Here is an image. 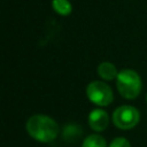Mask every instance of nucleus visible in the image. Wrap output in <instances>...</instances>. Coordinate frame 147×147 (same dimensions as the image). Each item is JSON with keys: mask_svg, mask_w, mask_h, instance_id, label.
Here are the masks:
<instances>
[{"mask_svg": "<svg viewBox=\"0 0 147 147\" xmlns=\"http://www.w3.org/2000/svg\"><path fill=\"white\" fill-rule=\"evenodd\" d=\"M26 132L29 136L39 142H52L59 134L57 123L47 115L37 114L31 116L25 124Z\"/></svg>", "mask_w": 147, "mask_h": 147, "instance_id": "1", "label": "nucleus"}, {"mask_svg": "<svg viewBox=\"0 0 147 147\" xmlns=\"http://www.w3.org/2000/svg\"><path fill=\"white\" fill-rule=\"evenodd\" d=\"M116 87L124 99H136L142 88L139 74L132 69H123L116 77Z\"/></svg>", "mask_w": 147, "mask_h": 147, "instance_id": "2", "label": "nucleus"}, {"mask_svg": "<svg viewBox=\"0 0 147 147\" xmlns=\"http://www.w3.org/2000/svg\"><path fill=\"white\" fill-rule=\"evenodd\" d=\"M86 95L92 103L100 107H107L114 100L111 87L101 80L91 82L86 87Z\"/></svg>", "mask_w": 147, "mask_h": 147, "instance_id": "3", "label": "nucleus"}, {"mask_svg": "<svg viewBox=\"0 0 147 147\" xmlns=\"http://www.w3.org/2000/svg\"><path fill=\"white\" fill-rule=\"evenodd\" d=\"M140 121L139 110L130 105H123L116 108L113 113V123L121 130L133 129Z\"/></svg>", "mask_w": 147, "mask_h": 147, "instance_id": "4", "label": "nucleus"}, {"mask_svg": "<svg viewBox=\"0 0 147 147\" xmlns=\"http://www.w3.org/2000/svg\"><path fill=\"white\" fill-rule=\"evenodd\" d=\"M87 121L92 130H94L95 132H102L107 129L109 124V115L106 110L101 108H95L88 114Z\"/></svg>", "mask_w": 147, "mask_h": 147, "instance_id": "5", "label": "nucleus"}, {"mask_svg": "<svg viewBox=\"0 0 147 147\" xmlns=\"http://www.w3.org/2000/svg\"><path fill=\"white\" fill-rule=\"evenodd\" d=\"M96 72L99 75V77L103 80H113V79H116L117 75H118V71H117V68L115 67L114 63L111 62H101L99 65H98V69H96Z\"/></svg>", "mask_w": 147, "mask_h": 147, "instance_id": "6", "label": "nucleus"}, {"mask_svg": "<svg viewBox=\"0 0 147 147\" xmlns=\"http://www.w3.org/2000/svg\"><path fill=\"white\" fill-rule=\"evenodd\" d=\"M82 147H108V146H107V142L102 136L94 133V134L87 136L84 139Z\"/></svg>", "mask_w": 147, "mask_h": 147, "instance_id": "7", "label": "nucleus"}, {"mask_svg": "<svg viewBox=\"0 0 147 147\" xmlns=\"http://www.w3.org/2000/svg\"><path fill=\"white\" fill-rule=\"evenodd\" d=\"M52 7L59 15L62 16H68L72 10L71 3L68 0H53Z\"/></svg>", "mask_w": 147, "mask_h": 147, "instance_id": "8", "label": "nucleus"}, {"mask_svg": "<svg viewBox=\"0 0 147 147\" xmlns=\"http://www.w3.org/2000/svg\"><path fill=\"white\" fill-rule=\"evenodd\" d=\"M108 147H131V144L127 139H125L123 137H116L115 139L111 140V142Z\"/></svg>", "mask_w": 147, "mask_h": 147, "instance_id": "9", "label": "nucleus"}, {"mask_svg": "<svg viewBox=\"0 0 147 147\" xmlns=\"http://www.w3.org/2000/svg\"><path fill=\"white\" fill-rule=\"evenodd\" d=\"M146 102H147V95H146Z\"/></svg>", "mask_w": 147, "mask_h": 147, "instance_id": "10", "label": "nucleus"}]
</instances>
